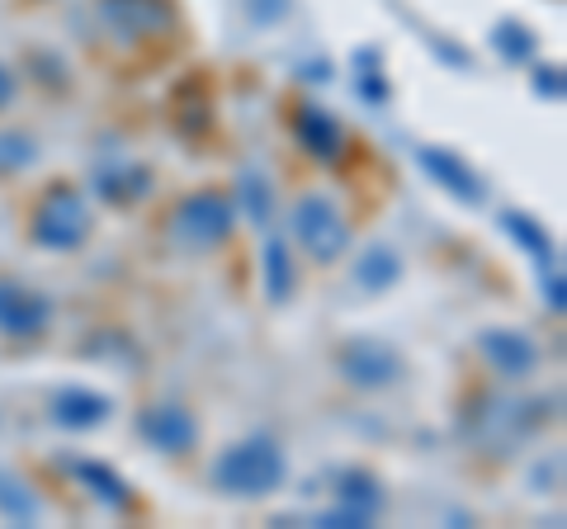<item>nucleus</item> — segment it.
Segmentation results:
<instances>
[{
	"label": "nucleus",
	"instance_id": "f257e3e1",
	"mask_svg": "<svg viewBox=\"0 0 567 529\" xmlns=\"http://www.w3.org/2000/svg\"><path fill=\"white\" fill-rule=\"evenodd\" d=\"M284 483V454L270 435H251L241 445L223 449L213 464V487L227 497H270Z\"/></svg>",
	"mask_w": 567,
	"mask_h": 529
},
{
	"label": "nucleus",
	"instance_id": "f03ea898",
	"mask_svg": "<svg viewBox=\"0 0 567 529\" xmlns=\"http://www.w3.org/2000/svg\"><path fill=\"white\" fill-rule=\"evenodd\" d=\"M233 227H237L233 204L218 189H199V194H185L166 214V241L181 246V251H213V246L233 237Z\"/></svg>",
	"mask_w": 567,
	"mask_h": 529
},
{
	"label": "nucleus",
	"instance_id": "7ed1b4c3",
	"mask_svg": "<svg viewBox=\"0 0 567 529\" xmlns=\"http://www.w3.org/2000/svg\"><path fill=\"white\" fill-rule=\"evenodd\" d=\"M29 232L48 251H76L91 237V208H85V199L71 185H52L39 199V208H33Z\"/></svg>",
	"mask_w": 567,
	"mask_h": 529
},
{
	"label": "nucleus",
	"instance_id": "20e7f679",
	"mask_svg": "<svg viewBox=\"0 0 567 529\" xmlns=\"http://www.w3.org/2000/svg\"><path fill=\"white\" fill-rule=\"evenodd\" d=\"M293 232H298V241L308 246V256L317 264L341 260L346 246H350L346 218L336 214V204L322 199V194H303V199H298V208H293Z\"/></svg>",
	"mask_w": 567,
	"mask_h": 529
},
{
	"label": "nucleus",
	"instance_id": "39448f33",
	"mask_svg": "<svg viewBox=\"0 0 567 529\" xmlns=\"http://www.w3.org/2000/svg\"><path fill=\"white\" fill-rule=\"evenodd\" d=\"M416 162H421V170L431 175L440 189L454 194L458 204H483V199H487L483 175H477V170L464 162V156H454L450 147H416Z\"/></svg>",
	"mask_w": 567,
	"mask_h": 529
},
{
	"label": "nucleus",
	"instance_id": "423d86ee",
	"mask_svg": "<svg viewBox=\"0 0 567 529\" xmlns=\"http://www.w3.org/2000/svg\"><path fill=\"white\" fill-rule=\"evenodd\" d=\"M52 317V303L14 279H0V331L6 336H39Z\"/></svg>",
	"mask_w": 567,
	"mask_h": 529
},
{
	"label": "nucleus",
	"instance_id": "0eeeda50",
	"mask_svg": "<svg viewBox=\"0 0 567 529\" xmlns=\"http://www.w3.org/2000/svg\"><path fill=\"white\" fill-rule=\"evenodd\" d=\"M104 24H114L123 39H142V33H166L175 24L171 0H100Z\"/></svg>",
	"mask_w": 567,
	"mask_h": 529
},
{
	"label": "nucleus",
	"instance_id": "6e6552de",
	"mask_svg": "<svg viewBox=\"0 0 567 529\" xmlns=\"http://www.w3.org/2000/svg\"><path fill=\"white\" fill-rule=\"evenodd\" d=\"M477 350H483V360H487L502 378H525L529 369L539 364L535 341L520 336V331H502V326H487L483 336H477Z\"/></svg>",
	"mask_w": 567,
	"mask_h": 529
},
{
	"label": "nucleus",
	"instance_id": "1a4fd4ad",
	"mask_svg": "<svg viewBox=\"0 0 567 529\" xmlns=\"http://www.w3.org/2000/svg\"><path fill=\"white\" fill-rule=\"evenodd\" d=\"M341 369H346V378L360 387H388L402 374V360L383 341H350L341 350Z\"/></svg>",
	"mask_w": 567,
	"mask_h": 529
},
{
	"label": "nucleus",
	"instance_id": "9d476101",
	"mask_svg": "<svg viewBox=\"0 0 567 529\" xmlns=\"http://www.w3.org/2000/svg\"><path fill=\"white\" fill-rule=\"evenodd\" d=\"M137 431H142V439H147L152 449H162V454H189L194 439H199V426H194V416L185 407H152V412H142Z\"/></svg>",
	"mask_w": 567,
	"mask_h": 529
},
{
	"label": "nucleus",
	"instance_id": "9b49d317",
	"mask_svg": "<svg viewBox=\"0 0 567 529\" xmlns=\"http://www.w3.org/2000/svg\"><path fill=\"white\" fill-rule=\"evenodd\" d=\"M104 416H110V397L91 393V387H62V393L52 397V421L66 431H91Z\"/></svg>",
	"mask_w": 567,
	"mask_h": 529
},
{
	"label": "nucleus",
	"instance_id": "f8f14e48",
	"mask_svg": "<svg viewBox=\"0 0 567 529\" xmlns=\"http://www.w3.org/2000/svg\"><path fill=\"white\" fill-rule=\"evenodd\" d=\"M293 133L317 162H336V156H341V123H336L327 110H317V104H298Z\"/></svg>",
	"mask_w": 567,
	"mask_h": 529
},
{
	"label": "nucleus",
	"instance_id": "ddd939ff",
	"mask_svg": "<svg viewBox=\"0 0 567 529\" xmlns=\"http://www.w3.org/2000/svg\"><path fill=\"white\" fill-rule=\"evenodd\" d=\"M398 274H402V260L393 246H369V251L360 256V264H354V284L369 289V293H383L388 284H398Z\"/></svg>",
	"mask_w": 567,
	"mask_h": 529
},
{
	"label": "nucleus",
	"instance_id": "4468645a",
	"mask_svg": "<svg viewBox=\"0 0 567 529\" xmlns=\"http://www.w3.org/2000/svg\"><path fill=\"white\" fill-rule=\"evenodd\" d=\"M502 227H506V237H511V241H520L525 251L539 260V270H544V264H558L554 241H548V232H544V227L529 218V214H520V208H506V214H502Z\"/></svg>",
	"mask_w": 567,
	"mask_h": 529
},
{
	"label": "nucleus",
	"instance_id": "2eb2a0df",
	"mask_svg": "<svg viewBox=\"0 0 567 529\" xmlns=\"http://www.w3.org/2000/svg\"><path fill=\"white\" fill-rule=\"evenodd\" d=\"M76 478H81L85 491H91V497H100L104 506H114V510H128V506H133L128 483H123L110 464H91V458H85V464H76Z\"/></svg>",
	"mask_w": 567,
	"mask_h": 529
},
{
	"label": "nucleus",
	"instance_id": "dca6fc26",
	"mask_svg": "<svg viewBox=\"0 0 567 529\" xmlns=\"http://www.w3.org/2000/svg\"><path fill=\"white\" fill-rule=\"evenodd\" d=\"M147 185H152V170H147V166L104 170L100 180H95L100 199H110V204H133V199H142V194H147Z\"/></svg>",
	"mask_w": 567,
	"mask_h": 529
},
{
	"label": "nucleus",
	"instance_id": "f3484780",
	"mask_svg": "<svg viewBox=\"0 0 567 529\" xmlns=\"http://www.w3.org/2000/svg\"><path fill=\"white\" fill-rule=\"evenodd\" d=\"M265 293H270V303H284L293 293V260L279 237L265 241Z\"/></svg>",
	"mask_w": 567,
	"mask_h": 529
},
{
	"label": "nucleus",
	"instance_id": "a211bd4d",
	"mask_svg": "<svg viewBox=\"0 0 567 529\" xmlns=\"http://www.w3.org/2000/svg\"><path fill=\"white\" fill-rule=\"evenodd\" d=\"M237 194H241L246 222H251V227H265V222H270L275 194H270V185H265V175H256V170H246V175H241V180H237Z\"/></svg>",
	"mask_w": 567,
	"mask_h": 529
},
{
	"label": "nucleus",
	"instance_id": "6ab92c4d",
	"mask_svg": "<svg viewBox=\"0 0 567 529\" xmlns=\"http://www.w3.org/2000/svg\"><path fill=\"white\" fill-rule=\"evenodd\" d=\"M492 48L502 52L506 62H529L535 58V33H529L525 24H516V20H502L492 29Z\"/></svg>",
	"mask_w": 567,
	"mask_h": 529
},
{
	"label": "nucleus",
	"instance_id": "aec40b11",
	"mask_svg": "<svg viewBox=\"0 0 567 529\" xmlns=\"http://www.w3.org/2000/svg\"><path fill=\"white\" fill-rule=\"evenodd\" d=\"M0 510H6L10 520H20V525H33L39 520V501L24 491V483H14L10 473H0Z\"/></svg>",
	"mask_w": 567,
	"mask_h": 529
},
{
	"label": "nucleus",
	"instance_id": "412c9836",
	"mask_svg": "<svg viewBox=\"0 0 567 529\" xmlns=\"http://www.w3.org/2000/svg\"><path fill=\"white\" fill-rule=\"evenodd\" d=\"M33 143L24 133H0V170L6 175H14V170H24V166H33Z\"/></svg>",
	"mask_w": 567,
	"mask_h": 529
},
{
	"label": "nucleus",
	"instance_id": "4be33fe9",
	"mask_svg": "<svg viewBox=\"0 0 567 529\" xmlns=\"http://www.w3.org/2000/svg\"><path fill=\"white\" fill-rule=\"evenodd\" d=\"M341 483H346V487H341V501L364 506V510H374V506H379V483L369 478V473H346Z\"/></svg>",
	"mask_w": 567,
	"mask_h": 529
},
{
	"label": "nucleus",
	"instance_id": "5701e85b",
	"mask_svg": "<svg viewBox=\"0 0 567 529\" xmlns=\"http://www.w3.org/2000/svg\"><path fill=\"white\" fill-rule=\"evenodd\" d=\"M369 516H374V510H364V506H350V501H346L341 510H327L322 525H331V529H364Z\"/></svg>",
	"mask_w": 567,
	"mask_h": 529
},
{
	"label": "nucleus",
	"instance_id": "b1692460",
	"mask_svg": "<svg viewBox=\"0 0 567 529\" xmlns=\"http://www.w3.org/2000/svg\"><path fill=\"white\" fill-rule=\"evenodd\" d=\"M544 298H548V308H554V312L567 308V284H563L558 264H544Z\"/></svg>",
	"mask_w": 567,
	"mask_h": 529
},
{
	"label": "nucleus",
	"instance_id": "393cba45",
	"mask_svg": "<svg viewBox=\"0 0 567 529\" xmlns=\"http://www.w3.org/2000/svg\"><path fill=\"white\" fill-rule=\"evenodd\" d=\"M535 91L548 95V100H563V72H558V66H539V72H535Z\"/></svg>",
	"mask_w": 567,
	"mask_h": 529
},
{
	"label": "nucleus",
	"instance_id": "a878e982",
	"mask_svg": "<svg viewBox=\"0 0 567 529\" xmlns=\"http://www.w3.org/2000/svg\"><path fill=\"white\" fill-rule=\"evenodd\" d=\"M360 95H364L369 104H383V100H388V85L379 81V72H360Z\"/></svg>",
	"mask_w": 567,
	"mask_h": 529
},
{
	"label": "nucleus",
	"instance_id": "bb28decb",
	"mask_svg": "<svg viewBox=\"0 0 567 529\" xmlns=\"http://www.w3.org/2000/svg\"><path fill=\"white\" fill-rule=\"evenodd\" d=\"M431 48H435L445 62H454V66H468V52H458L454 43H445V39H431Z\"/></svg>",
	"mask_w": 567,
	"mask_h": 529
},
{
	"label": "nucleus",
	"instance_id": "cd10ccee",
	"mask_svg": "<svg viewBox=\"0 0 567 529\" xmlns=\"http://www.w3.org/2000/svg\"><path fill=\"white\" fill-rule=\"evenodd\" d=\"M10 100H14V76L6 72V66H0V110H6Z\"/></svg>",
	"mask_w": 567,
	"mask_h": 529
},
{
	"label": "nucleus",
	"instance_id": "c85d7f7f",
	"mask_svg": "<svg viewBox=\"0 0 567 529\" xmlns=\"http://www.w3.org/2000/svg\"><path fill=\"white\" fill-rule=\"evenodd\" d=\"M303 76H308V81H331V66H327V62H312Z\"/></svg>",
	"mask_w": 567,
	"mask_h": 529
}]
</instances>
